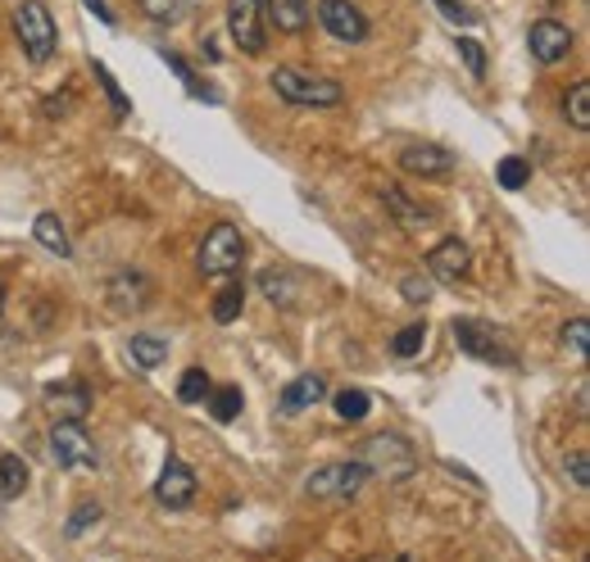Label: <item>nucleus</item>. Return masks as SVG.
I'll return each mask as SVG.
<instances>
[{"label":"nucleus","mask_w":590,"mask_h":562,"mask_svg":"<svg viewBox=\"0 0 590 562\" xmlns=\"http://www.w3.org/2000/svg\"><path fill=\"white\" fill-rule=\"evenodd\" d=\"M273 91L282 96L287 105H300V109H332L346 101L336 78H323V73H304V69H273L268 73Z\"/></svg>","instance_id":"f257e3e1"},{"label":"nucleus","mask_w":590,"mask_h":562,"mask_svg":"<svg viewBox=\"0 0 590 562\" xmlns=\"http://www.w3.org/2000/svg\"><path fill=\"white\" fill-rule=\"evenodd\" d=\"M355 458L363 463L368 477H382V481H405V477H414V467H418L414 445L405 441V435H386V431L368 435Z\"/></svg>","instance_id":"f03ea898"},{"label":"nucleus","mask_w":590,"mask_h":562,"mask_svg":"<svg viewBox=\"0 0 590 562\" xmlns=\"http://www.w3.org/2000/svg\"><path fill=\"white\" fill-rule=\"evenodd\" d=\"M14 37L27 55V65H46L59 46V27L50 19V5L46 0H19L14 5Z\"/></svg>","instance_id":"7ed1b4c3"},{"label":"nucleus","mask_w":590,"mask_h":562,"mask_svg":"<svg viewBox=\"0 0 590 562\" xmlns=\"http://www.w3.org/2000/svg\"><path fill=\"white\" fill-rule=\"evenodd\" d=\"M363 481H368L363 463H359V458H346V463L319 467V472L304 481V494H309V499H332V504H350V499L363 490Z\"/></svg>","instance_id":"20e7f679"},{"label":"nucleus","mask_w":590,"mask_h":562,"mask_svg":"<svg viewBox=\"0 0 590 562\" xmlns=\"http://www.w3.org/2000/svg\"><path fill=\"white\" fill-rule=\"evenodd\" d=\"M241 255H245V241H241V227L236 223H213L200 241V272L205 277H228L241 268Z\"/></svg>","instance_id":"39448f33"},{"label":"nucleus","mask_w":590,"mask_h":562,"mask_svg":"<svg viewBox=\"0 0 590 562\" xmlns=\"http://www.w3.org/2000/svg\"><path fill=\"white\" fill-rule=\"evenodd\" d=\"M454 340H459L463 354H473L482 363H505V367L518 363L513 346H505V336L495 331V327H486V323H477V318H459L454 323Z\"/></svg>","instance_id":"423d86ee"},{"label":"nucleus","mask_w":590,"mask_h":562,"mask_svg":"<svg viewBox=\"0 0 590 562\" xmlns=\"http://www.w3.org/2000/svg\"><path fill=\"white\" fill-rule=\"evenodd\" d=\"M50 458L59 467H82V472H96V463H101L96 441L86 435L82 422H55V431H50Z\"/></svg>","instance_id":"0eeeda50"},{"label":"nucleus","mask_w":590,"mask_h":562,"mask_svg":"<svg viewBox=\"0 0 590 562\" xmlns=\"http://www.w3.org/2000/svg\"><path fill=\"white\" fill-rule=\"evenodd\" d=\"M228 33H232L236 50H245V55H264V46H268L264 0H228Z\"/></svg>","instance_id":"6e6552de"},{"label":"nucleus","mask_w":590,"mask_h":562,"mask_svg":"<svg viewBox=\"0 0 590 562\" xmlns=\"http://www.w3.org/2000/svg\"><path fill=\"white\" fill-rule=\"evenodd\" d=\"M319 23L346 46L368 42V19H363V10L355 5V0H319Z\"/></svg>","instance_id":"1a4fd4ad"},{"label":"nucleus","mask_w":590,"mask_h":562,"mask_svg":"<svg viewBox=\"0 0 590 562\" xmlns=\"http://www.w3.org/2000/svg\"><path fill=\"white\" fill-rule=\"evenodd\" d=\"M427 272L441 281V286H459L463 277L473 272V255H468V245H463L459 236H446L427 249Z\"/></svg>","instance_id":"9d476101"},{"label":"nucleus","mask_w":590,"mask_h":562,"mask_svg":"<svg viewBox=\"0 0 590 562\" xmlns=\"http://www.w3.org/2000/svg\"><path fill=\"white\" fill-rule=\"evenodd\" d=\"M527 46H532L536 65H558V59H568V50H572V27L558 19H541V23H532V33H527Z\"/></svg>","instance_id":"9b49d317"},{"label":"nucleus","mask_w":590,"mask_h":562,"mask_svg":"<svg viewBox=\"0 0 590 562\" xmlns=\"http://www.w3.org/2000/svg\"><path fill=\"white\" fill-rule=\"evenodd\" d=\"M154 499H160L164 508H192V499H196V472H192V467H186L182 458H169L164 472H160V481H154Z\"/></svg>","instance_id":"f8f14e48"},{"label":"nucleus","mask_w":590,"mask_h":562,"mask_svg":"<svg viewBox=\"0 0 590 562\" xmlns=\"http://www.w3.org/2000/svg\"><path fill=\"white\" fill-rule=\"evenodd\" d=\"M382 204L391 209V218H395V223L405 227V232H427V227H431V218H437L427 204L409 200V196H405V186H382Z\"/></svg>","instance_id":"ddd939ff"},{"label":"nucleus","mask_w":590,"mask_h":562,"mask_svg":"<svg viewBox=\"0 0 590 562\" xmlns=\"http://www.w3.org/2000/svg\"><path fill=\"white\" fill-rule=\"evenodd\" d=\"M400 168L414 177H446L454 168V154L441 145H409V150H400Z\"/></svg>","instance_id":"4468645a"},{"label":"nucleus","mask_w":590,"mask_h":562,"mask_svg":"<svg viewBox=\"0 0 590 562\" xmlns=\"http://www.w3.org/2000/svg\"><path fill=\"white\" fill-rule=\"evenodd\" d=\"M150 295H154V286H150V277H141V272H118L109 281V304L118 308V314H137V308L150 304Z\"/></svg>","instance_id":"2eb2a0df"},{"label":"nucleus","mask_w":590,"mask_h":562,"mask_svg":"<svg viewBox=\"0 0 590 562\" xmlns=\"http://www.w3.org/2000/svg\"><path fill=\"white\" fill-rule=\"evenodd\" d=\"M46 399H50V413H55L59 422H82V418L91 413V390H86V386H78V382L50 386V390H46Z\"/></svg>","instance_id":"dca6fc26"},{"label":"nucleus","mask_w":590,"mask_h":562,"mask_svg":"<svg viewBox=\"0 0 590 562\" xmlns=\"http://www.w3.org/2000/svg\"><path fill=\"white\" fill-rule=\"evenodd\" d=\"M264 19L277 27V33H304L309 27V0H264Z\"/></svg>","instance_id":"f3484780"},{"label":"nucleus","mask_w":590,"mask_h":562,"mask_svg":"<svg viewBox=\"0 0 590 562\" xmlns=\"http://www.w3.org/2000/svg\"><path fill=\"white\" fill-rule=\"evenodd\" d=\"M323 395H327V382L319 377V372H304V377H296V382L282 390V413L296 418V413L309 409V403H319Z\"/></svg>","instance_id":"a211bd4d"},{"label":"nucleus","mask_w":590,"mask_h":562,"mask_svg":"<svg viewBox=\"0 0 590 562\" xmlns=\"http://www.w3.org/2000/svg\"><path fill=\"white\" fill-rule=\"evenodd\" d=\"M128 359H132V367L154 372V367L169 359V336H160V331H137V336L128 340Z\"/></svg>","instance_id":"6ab92c4d"},{"label":"nucleus","mask_w":590,"mask_h":562,"mask_svg":"<svg viewBox=\"0 0 590 562\" xmlns=\"http://www.w3.org/2000/svg\"><path fill=\"white\" fill-rule=\"evenodd\" d=\"M33 236L50 249L55 259H69L73 255V245H69V232H65V223H59L55 213H37V223H33Z\"/></svg>","instance_id":"aec40b11"},{"label":"nucleus","mask_w":590,"mask_h":562,"mask_svg":"<svg viewBox=\"0 0 590 562\" xmlns=\"http://www.w3.org/2000/svg\"><path fill=\"white\" fill-rule=\"evenodd\" d=\"M296 272H287V268H268V272H259V291L273 300V304H282V308H291L296 304Z\"/></svg>","instance_id":"412c9836"},{"label":"nucleus","mask_w":590,"mask_h":562,"mask_svg":"<svg viewBox=\"0 0 590 562\" xmlns=\"http://www.w3.org/2000/svg\"><path fill=\"white\" fill-rule=\"evenodd\" d=\"M332 409H336V418H340V422H363V418L372 413V395H368V390L346 386V390H336Z\"/></svg>","instance_id":"4be33fe9"},{"label":"nucleus","mask_w":590,"mask_h":562,"mask_svg":"<svg viewBox=\"0 0 590 562\" xmlns=\"http://www.w3.org/2000/svg\"><path fill=\"white\" fill-rule=\"evenodd\" d=\"M27 490V463L19 454H0V499H19Z\"/></svg>","instance_id":"5701e85b"},{"label":"nucleus","mask_w":590,"mask_h":562,"mask_svg":"<svg viewBox=\"0 0 590 562\" xmlns=\"http://www.w3.org/2000/svg\"><path fill=\"white\" fill-rule=\"evenodd\" d=\"M209 413H213V422H236L241 418V403H245V395H241V386H219V390H209Z\"/></svg>","instance_id":"b1692460"},{"label":"nucleus","mask_w":590,"mask_h":562,"mask_svg":"<svg viewBox=\"0 0 590 562\" xmlns=\"http://www.w3.org/2000/svg\"><path fill=\"white\" fill-rule=\"evenodd\" d=\"M564 114L577 132H590V82H572L568 86V101H564Z\"/></svg>","instance_id":"393cba45"},{"label":"nucleus","mask_w":590,"mask_h":562,"mask_svg":"<svg viewBox=\"0 0 590 562\" xmlns=\"http://www.w3.org/2000/svg\"><path fill=\"white\" fill-rule=\"evenodd\" d=\"M209 390H213V382H209L205 367H186V372H182V382H177V399H182V403H205Z\"/></svg>","instance_id":"a878e982"},{"label":"nucleus","mask_w":590,"mask_h":562,"mask_svg":"<svg viewBox=\"0 0 590 562\" xmlns=\"http://www.w3.org/2000/svg\"><path fill=\"white\" fill-rule=\"evenodd\" d=\"M495 177H500V186H505V191H522V186L532 182V164H527L522 154H505V160H500V168H495Z\"/></svg>","instance_id":"bb28decb"},{"label":"nucleus","mask_w":590,"mask_h":562,"mask_svg":"<svg viewBox=\"0 0 590 562\" xmlns=\"http://www.w3.org/2000/svg\"><path fill=\"white\" fill-rule=\"evenodd\" d=\"M241 308H245V286H223L219 295H213V323H236L241 318Z\"/></svg>","instance_id":"cd10ccee"},{"label":"nucleus","mask_w":590,"mask_h":562,"mask_svg":"<svg viewBox=\"0 0 590 562\" xmlns=\"http://www.w3.org/2000/svg\"><path fill=\"white\" fill-rule=\"evenodd\" d=\"M192 5H196V0H141V14L150 23H177Z\"/></svg>","instance_id":"c85d7f7f"},{"label":"nucleus","mask_w":590,"mask_h":562,"mask_svg":"<svg viewBox=\"0 0 590 562\" xmlns=\"http://www.w3.org/2000/svg\"><path fill=\"white\" fill-rule=\"evenodd\" d=\"M160 55L169 59V69H173V73H177V78L186 82V91H192V96H205V101H219V91H209V86H200V82H196V73H192V65H186V59H182V55H173V50H160Z\"/></svg>","instance_id":"c756f323"},{"label":"nucleus","mask_w":590,"mask_h":562,"mask_svg":"<svg viewBox=\"0 0 590 562\" xmlns=\"http://www.w3.org/2000/svg\"><path fill=\"white\" fill-rule=\"evenodd\" d=\"M459 59L468 65V78H486V50H482V42L477 37H459Z\"/></svg>","instance_id":"7c9ffc66"},{"label":"nucleus","mask_w":590,"mask_h":562,"mask_svg":"<svg viewBox=\"0 0 590 562\" xmlns=\"http://www.w3.org/2000/svg\"><path fill=\"white\" fill-rule=\"evenodd\" d=\"M564 346L572 350V359H577V363H586V346H590V323H586V318L564 323Z\"/></svg>","instance_id":"2f4dec72"},{"label":"nucleus","mask_w":590,"mask_h":562,"mask_svg":"<svg viewBox=\"0 0 590 562\" xmlns=\"http://www.w3.org/2000/svg\"><path fill=\"white\" fill-rule=\"evenodd\" d=\"M423 340H427V327L423 323H414V327H405L395 340H391V350H395V359H414L418 350H423Z\"/></svg>","instance_id":"473e14b6"},{"label":"nucleus","mask_w":590,"mask_h":562,"mask_svg":"<svg viewBox=\"0 0 590 562\" xmlns=\"http://www.w3.org/2000/svg\"><path fill=\"white\" fill-rule=\"evenodd\" d=\"M91 73H96V82L105 86V96H109L114 114H118V118H128V114H132V105H128V96H123V91H118V82L109 78V69H105V65H91Z\"/></svg>","instance_id":"72a5a7b5"},{"label":"nucleus","mask_w":590,"mask_h":562,"mask_svg":"<svg viewBox=\"0 0 590 562\" xmlns=\"http://www.w3.org/2000/svg\"><path fill=\"white\" fill-rule=\"evenodd\" d=\"M101 513H105V508H101V504H91V499H86V504H78L73 517H69V526H65V536H82L86 526H96V522H101Z\"/></svg>","instance_id":"f704fd0d"},{"label":"nucleus","mask_w":590,"mask_h":562,"mask_svg":"<svg viewBox=\"0 0 590 562\" xmlns=\"http://www.w3.org/2000/svg\"><path fill=\"white\" fill-rule=\"evenodd\" d=\"M564 467H568V477H572V485H577V490H586V485H590V458H586V449H572Z\"/></svg>","instance_id":"c9c22d12"},{"label":"nucleus","mask_w":590,"mask_h":562,"mask_svg":"<svg viewBox=\"0 0 590 562\" xmlns=\"http://www.w3.org/2000/svg\"><path fill=\"white\" fill-rule=\"evenodd\" d=\"M437 10H441L450 23H459V27H473V23H477V14L463 5V0H437Z\"/></svg>","instance_id":"e433bc0d"},{"label":"nucleus","mask_w":590,"mask_h":562,"mask_svg":"<svg viewBox=\"0 0 590 562\" xmlns=\"http://www.w3.org/2000/svg\"><path fill=\"white\" fill-rule=\"evenodd\" d=\"M400 291H405L409 304H427L431 300V286H427L423 277H405V281H400Z\"/></svg>","instance_id":"4c0bfd02"},{"label":"nucleus","mask_w":590,"mask_h":562,"mask_svg":"<svg viewBox=\"0 0 590 562\" xmlns=\"http://www.w3.org/2000/svg\"><path fill=\"white\" fill-rule=\"evenodd\" d=\"M82 5H86V10H91V14H96V19H101V23H114V10H109V5H105V0H82Z\"/></svg>","instance_id":"58836bf2"},{"label":"nucleus","mask_w":590,"mask_h":562,"mask_svg":"<svg viewBox=\"0 0 590 562\" xmlns=\"http://www.w3.org/2000/svg\"><path fill=\"white\" fill-rule=\"evenodd\" d=\"M359 562H391L386 553H368V558H359Z\"/></svg>","instance_id":"ea45409f"},{"label":"nucleus","mask_w":590,"mask_h":562,"mask_svg":"<svg viewBox=\"0 0 590 562\" xmlns=\"http://www.w3.org/2000/svg\"><path fill=\"white\" fill-rule=\"evenodd\" d=\"M0 318H5V281H0Z\"/></svg>","instance_id":"a19ab883"}]
</instances>
